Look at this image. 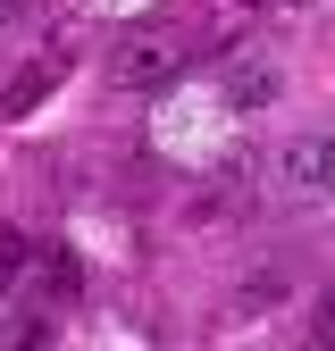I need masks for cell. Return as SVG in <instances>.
Masks as SVG:
<instances>
[{
  "mask_svg": "<svg viewBox=\"0 0 335 351\" xmlns=\"http://www.w3.org/2000/svg\"><path fill=\"white\" fill-rule=\"evenodd\" d=\"M176 75H185V42L159 34V25L126 34L117 51H109V84H117V93H168Z\"/></svg>",
  "mask_w": 335,
  "mask_h": 351,
  "instance_id": "obj_1",
  "label": "cell"
},
{
  "mask_svg": "<svg viewBox=\"0 0 335 351\" xmlns=\"http://www.w3.org/2000/svg\"><path fill=\"white\" fill-rule=\"evenodd\" d=\"M277 184L293 201H327L335 193V134H293L277 151Z\"/></svg>",
  "mask_w": 335,
  "mask_h": 351,
  "instance_id": "obj_2",
  "label": "cell"
},
{
  "mask_svg": "<svg viewBox=\"0 0 335 351\" xmlns=\"http://www.w3.org/2000/svg\"><path fill=\"white\" fill-rule=\"evenodd\" d=\"M277 93H285V75H277L268 59H235V67H227V109H268Z\"/></svg>",
  "mask_w": 335,
  "mask_h": 351,
  "instance_id": "obj_3",
  "label": "cell"
},
{
  "mask_svg": "<svg viewBox=\"0 0 335 351\" xmlns=\"http://www.w3.org/2000/svg\"><path fill=\"white\" fill-rule=\"evenodd\" d=\"M51 75H59V51H42V59H34V67H25V75L9 84V93H0V117H25V109H34L42 93H51Z\"/></svg>",
  "mask_w": 335,
  "mask_h": 351,
  "instance_id": "obj_4",
  "label": "cell"
},
{
  "mask_svg": "<svg viewBox=\"0 0 335 351\" xmlns=\"http://www.w3.org/2000/svg\"><path fill=\"white\" fill-rule=\"evenodd\" d=\"M285 293H293L285 276H251V285L235 293V310H243V318H251V310H277V301H285Z\"/></svg>",
  "mask_w": 335,
  "mask_h": 351,
  "instance_id": "obj_5",
  "label": "cell"
},
{
  "mask_svg": "<svg viewBox=\"0 0 335 351\" xmlns=\"http://www.w3.org/2000/svg\"><path fill=\"white\" fill-rule=\"evenodd\" d=\"M0 351H42V326L25 318V326H9V335H0Z\"/></svg>",
  "mask_w": 335,
  "mask_h": 351,
  "instance_id": "obj_6",
  "label": "cell"
},
{
  "mask_svg": "<svg viewBox=\"0 0 335 351\" xmlns=\"http://www.w3.org/2000/svg\"><path fill=\"white\" fill-rule=\"evenodd\" d=\"M310 343H319V351H335V293L319 301V326H310Z\"/></svg>",
  "mask_w": 335,
  "mask_h": 351,
  "instance_id": "obj_7",
  "label": "cell"
},
{
  "mask_svg": "<svg viewBox=\"0 0 335 351\" xmlns=\"http://www.w3.org/2000/svg\"><path fill=\"white\" fill-rule=\"evenodd\" d=\"M17 9H25V0H0V17H17Z\"/></svg>",
  "mask_w": 335,
  "mask_h": 351,
  "instance_id": "obj_8",
  "label": "cell"
},
{
  "mask_svg": "<svg viewBox=\"0 0 335 351\" xmlns=\"http://www.w3.org/2000/svg\"><path fill=\"white\" fill-rule=\"evenodd\" d=\"M310 351H319V343H310Z\"/></svg>",
  "mask_w": 335,
  "mask_h": 351,
  "instance_id": "obj_9",
  "label": "cell"
}]
</instances>
